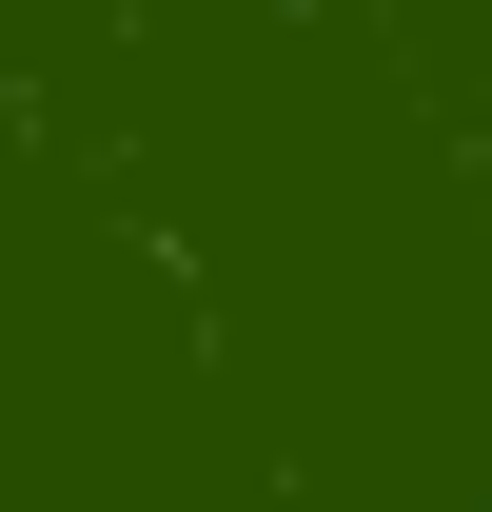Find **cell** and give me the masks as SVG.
Instances as JSON below:
<instances>
[{"label": "cell", "instance_id": "6da1fadb", "mask_svg": "<svg viewBox=\"0 0 492 512\" xmlns=\"http://www.w3.org/2000/svg\"><path fill=\"white\" fill-rule=\"evenodd\" d=\"M473 512H492V493H473Z\"/></svg>", "mask_w": 492, "mask_h": 512}]
</instances>
